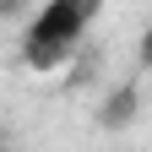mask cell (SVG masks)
Masks as SVG:
<instances>
[{"instance_id":"6da1fadb","label":"cell","mask_w":152,"mask_h":152,"mask_svg":"<svg viewBox=\"0 0 152 152\" xmlns=\"http://www.w3.org/2000/svg\"><path fill=\"white\" fill-rule=\"evenodd\" d=\"M98 11L103 0H44L22 27V60L33 71H54L65 54H76L87 27L98 22Z\"/></svg>"},{"instance_id":"7a4b0ae2","label":"cell","mask_w":152,"mask_h":152,"mask_svg":"<svg viewBox=\"0 0 152 152\" xmlns=\"http://www.w3.org/2000/svg\"><path fill=\"white\" fill-rule=\"evenodd\" d=\"M130 114H136V87H120L109 98V114H103V125H125Z\"/></svg>"}]
</instances>
